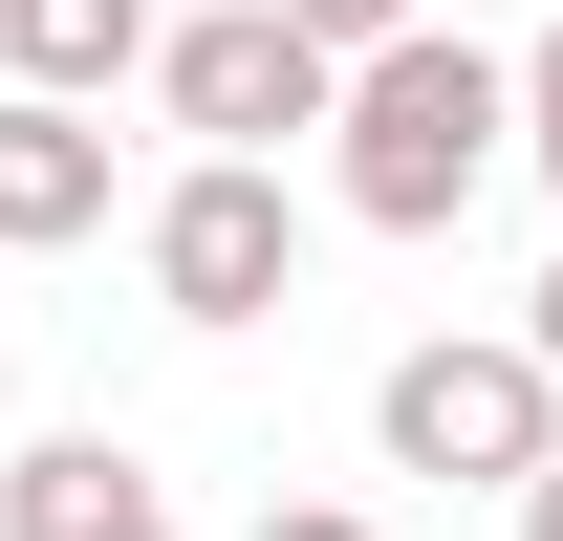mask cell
Instances as JSON below:
<instances>
[{
	"instance_id": "cell-5",
	"label": "cell",
	"mask_w": 563,
	"mask_h": 541,
	"mask_svg": "<svg viewBox=\"0 0 563 541\" xmlns=\"http://www.w3.org/2000/svg\"><path fill=\"white\" fill-rule=\"evenodd\" d=\"M44 239H109V131L66 87H0V261H44Z\"/></svg>"
},
{
	"instance_id": "cell-11",
	"label": "cell",
	"mask_w": 563,
	"mask_h": 541,
	"mask_svg": "<svg viewBox=\"0 0 563 541\" xmlns=\"http://www.w3.org/2000/svg\"><path fill=\"white\" fill-rule=\"evenodd\" d=\"M520 541H563V455H542V476H520Z\"/></svg>"
},
{
	"instance_id": "cell-7",
	"label": "cell",
	"mask_w": 563,
	"mask_h": 541,
	"mask_svg": "<svg viewBox=\"0 0 563 541\" xmlns=\"http://www.w3.org/2000/svg\"><path fill=\"white\" fill-rule=\"evenodd\" d=\"M152 44H174L152 0H0V66H22V87H66V109H87V87H131Z\"/></svg>"
},
{
	"instance_id": "cell-3",
	"label": "cell",
	"mask_w": 563,
	"mask_h": 541,
	"mask_svg": "<svg viewBox=\"0 0 563 541\" xmlns=\"http://www.w3.org/2000/svg\"><path fill=\"white\" fill-rule=\"evenodd\" d=\"M368 433H390V476H477V498H520V476L563 455V368H542V346H412V368L368 390Z\"/></svg>"
},
{
	"instance_id": "cell-2",
	"label": "cell",
	"mask_w": 563,
	"mask_h": 541,
	"mask_svg": "<svg viewBox=\"0 0 563 541\" xmlns=\"http://www.w3.org/2000/svg\"><path fill=\"white\" fill-rule=\"evenodd\" d=\"M131 261H152L174 325H282V303H303V217H282L261 152H196V174L131 217Z\"/></svg>"
},
{
	"instance_id": "cell-4",
	"label": "cell",
	"mask_w": 563,
	"mask_h": 541,
	"mask_svg": "<svg viewBox=\"0 0 563 541\" xmlns=\"http://www.w3.org/2000/svg\"><path fill=\"white\" fill-rule=\"evenodd\" d=\"M152 87H174V131H196V152H282V131L347 109V44H325L303 0H217V22L152 44Z\"/></svg>"
},
{
	"instance_id": "cell-12",
	"label": "cell",
	"mask_w": 563,
	"mask_h": 541,
	"mask_svg": "<svg viewBox=\"0 0 563 541\" xmlns=\"http://www.w3.org/2000/svg\"><path fill=\"white\" fill-rule=\"evenodd\" d=\"M520 346H542V368H563V261H542V325H520Z\"/></svg>"
},
{
	"instance_id": "cell-13",
	"label": "cell",
	"mask_w": 563,
	"mask_h": 541,
	"mask_svg": "<svg viewBox=\"0 0 563 541\" xmlns=\"http://www.w3.org/2000/svg\"><path fill=\"white\" fill-rule=\"evenodd\" d=\"M109 541H174V498H152V520H109Z\"/></svg>"
},
{
	"instance_id": "cell-9",
	"label": "cell",
	"mask_w": 563,
	"mask_h": 541,
	"mask_svg": "<svg viewBox=\"0 0 563 541\" xmlns=\"http://www.w3.org/2000/svg\"><path fill=\"white\" fill-rule=\"evenodd\" d=\"M303 22H325V44H347V66H368V44H412L433 0H303Z\"/></svg>"
},
{
	"instance_id": "cell-10",
	"label": "cell",
	"mask_w": 563,
	"mask_h": 541,
	"mask_svg": "<svg viewBox=\"0 0 563 541\" xmlns=\"http://www.w3.org/2000/svg\"><path fill=\"white\" fill-rule=\"evenodd\" d=\"M261 541H390L368 498H261Z\"/></svg>"
},
{
	"instance_id": "cell-8",
	"label": "cell",
	"mask_w": 563,
	"mask_h": 541,
	"mask_svg": "<svg viewBox=\"0 0 563 541\" xmlns=\"http://www.w3.org/2000/svg\"><path fill=\"white\" fill-rule=\"evenodd\" d=\"M520 152H542V196H563V22L520 44Z\"/></svg>"
},
{
	"instance_id": "cell-6",
	"label": "cell",
	"mask_w": 563,
	"mask_h": 541,
	"mask_svg": "<svg viewBox=\"0 0 563 541\" xmlns=\"http://www.w3.org/2000/svg\"><path fill=\"white\" fill-rule=\"evenodd\" d=\"M109 520H152L131 433H44V455H0V541H109Z\"/></svg>"
},
{
	"instance_id": "cell-1",
	"label": "cell",
	"mask_w": 563,
	"mask_h": 541,
	"mask_svg": "<svg viewBox=\"0 0 563 541\" xmlns=\"http://www.w3.org/2000/svg\"><path fill=\"white\" fill-rule=\"evenodd\" d=\"M498 152H520V66H498V44H455V22L368 44L347 109H325V174H347L368 239H455V217L498 196Z\"/></svg>"
}]
</instances>
